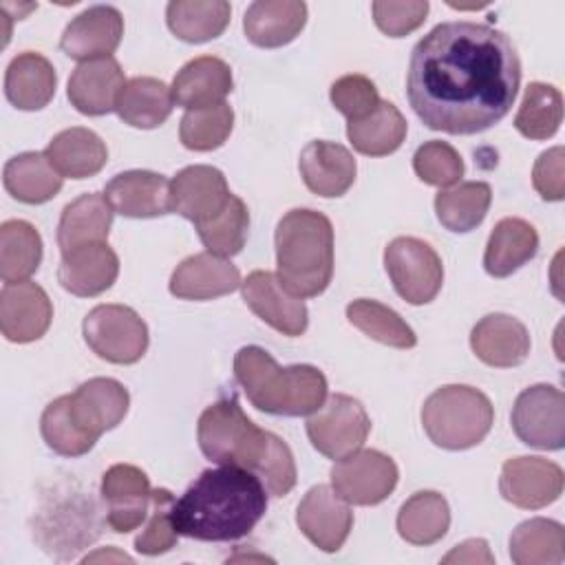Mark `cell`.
Masks as SVG:
<instances>
[{"label": "cell", "instance_id": "cell-1", "mask_svg": "<svg viewBox=\"0 0 565 565\" xmlns=\"http://www.w3.org/2000/svg\"><path fill=\"white\" fill-rule=\"evenodd\" d=\"M521 84L512 40L481 22H444L413 49L406 97L415 115L448 135H475L499 124Z\"/></svg>", "mask_w": 565, "mask_h": 565}, {"label": "cell", "instance_id": "cell-2", "mask_svg": "<svg viewBox=\"0 0 565 565\" xmlns=\"http://www.w3.org/2000/svg\"><path fill=\"white\" fill-rule=\"evenodd\" d=\"M267 510L263 481L245 468L203 470L174 501L172 521L181 536L196 541H236L249 534Z\"/></svg>", "mask_w": 565, "mask_h": 565}, {"label": "cell", "instance_id": "cell-3", "mask_svg": "<svg viewBox=\"0 0 565 565\" xmlns=\"http://www.w3.org/2000/svg\"><path fill=\"white\" fill-rule=\"evenodd\" d=\"M234 375L247 399L263 413L302 417L327 399V377L311 364L278 366L260 347H243L234 355Z\"/></svg>", "mask_w": 565, "mask_h": 565}, {"label": "cell", "instance_id": "cell-4", "mask_svg": "<svg viewBox=\"0 0 565 565\" xmlns=\"http://www.w3.org/2000/svg\"><path fill=\"white\" fill-rule=\"evenodd\" d=\"M280 285L296 298L320 296L333 276V225L316 210H289L276 225Z\"/></svg>", "mask_w": 565, "mask_h": 565}, {"label": "cell", "instance_id": "cell-5", "mask_svg": "<svg viewBox=\"0 0 565 565\" xmlns=\"http://www.w3.org/2000/svg\"><path fill=\"white\" fill-rule=\"evenodd\" d=\"M494 422V408L479 388L448 384L428 395L422 426L428 439L446 450H466L483 441Z\"/></svg>", "mask_w": 565, "mask_h": 565}, {"label": "cell", "instance_id": "cell-6", "mask_svg": "<svg viewBox=\"0 0 565 565\" xmlns=\"http://www.w3.org/2000/svg\"><path fill=\"white\" fill-rule=\"evenodd\" d=\"M196 439L210 461L238 466L256 475L271 448L274 433L258 428L236 399H218L201 413Z\"/></svg>", "mask_w": 565, "mask_h": 565}, {"label": "cell", "instance_id": "cell-7", "mask_svg": "<svg viewBox=\"0 0 565 565\" xmlns=\"http://www.w3.org/2000/svg\"><path fill=\"white\" fill-rule=\"evenodd\" d=\"M90 351L113 364H135L148 349V327L126 305H97L82 322Z\"/></svg>", "mask_w": 565, "mask_h": 565}, {"label": "cell", "instance_id": "cell-8", "mask_svg": "<svg viewBox=\"0 0 565 565\" xmlns=\"http://www.w3.org/2000/svg\"><path fill=\"white\" fill-rule=\"evenodd\" d=\"M384 267L397 296L411 305L430 302L444 282L439 254L413 236H397L386 245Z\"/></svg>", "mask_w": 565, "mask_h": 565}, {"label": "cell", "instance_id": "cell-9", "mask_svg": "<svg viewBox=\"0 0 565 565\" xmlns=\"http://www.w3.org/2000/svg\"><path fill=\"white\" fill-rule=\"evenodd\" d=\"M369 433L371 419L364 406L355 397L342 393L324 399V404L307 419L309 441L329 459H342L360 450Z\"/></svg>", "mask_w": 565, "mask_h": 565}, {"label": "cell", "instance_id": "cell-10", "mask_svg": "<svg viewBox=\"0 0 565 565\" xmlns=\"http://www.w3.org/2000/svg\"><path fill=\"white\" fill-rule=\"evenodd\" d=\"M510 419L516 437L532 448L561 450L565 446V395L552 384L521 391Z\"/></svg>", "mask_w": 565, "mask_h": 565}, {"label": "cell", "instance_id": "cell-11", "mask_svg": "<svg viewBox=\"0 0 565 565\" xmlns=\"http://www.w3.org/2000/svg\"><path fill=\"white\" fill-rule=\"evenodd\" d=\"M395 461L373 448H360L335 461L331 468V488L347 503L377 505L397 486Z\"/></svg>", "mask_w": 565, "mask_h": 565}, {"label": "cell", "instance_id": "cell-12", "mask_svg": "<svg viewBox=\"0 0 565 565\" xmlns=\"http://www.w3.org/2000/svg\"><path fill=\"white\" fill-rule=\"evenodd\" d=\"M563 468L543 457H514L501 468L499 492L523 510H539L554 503L563 492Z\"/></svg>", "mask_w": 565, "mask_h": 565}, {"label": "cell", "instance_id": "cell-13", "mask_svg": "<svg viewBox=\"0 0 565 565\" xmlns=\"http://www.w3.org/2000/svg\"><path fill=\"white\" fill-rule=\"evenodd\" d=\"M102 499L106 501V523L113 532L126 534L146 523L150 512V479L130 463H115L102 477Z\"/></svg>", "mask_w": 565, "mask_h": 565}, {"label": "cell", "instance_id": "cell-14", "mask_svg": "<svg viewBox=\"0 0 565 565\" xmlns=\"http://www.w3.org/2000/svg\"><path fill=\"white\" fill-rule=\"evenodd\" d=\"M245 305L269 327L280 331L282 335L296 338L302 335L309 322L307 305L302 298L291 296L278 280L276 274L267 269L252 271L241 282Z\"/></svg>", "mask_w": 565, "mask_h": 565}, {"label": "cell", "instance_id": "cell-15", "mask_svg": "<svg viewBox=\"0 0 565 565\" xmlns=\"http://www.w3.org/2000/svg\"><path fill=\"white\" fill-rule=\"evenodd\" d=\"M300 532L322 552H338L353 527L349 503L329 486H313L296 510Z\"/></svg>", "mask_w": 565, "mask_h": 565}, {"label": "cell", "instance_id": "cell-16", "mask_svg": "<svg viewBox=\"0 0 565 565\" xmlns=\"http://www.w3.org/2000/svg\"><path fill=\"white\" fill-rule=\"evenodd\" d=\"M53 320V305L46 291L31 282H4L0 291V329L9 342L40 340Z\"/></svg>", "mask_w": 565, "mask_h": 565}, {"label": "cell", "instance_id": "cell-17", "mask_svg": "<svg viewBox=\"0 0 565 565\" xmlns=\"http://www.w3.org/2000/svg\"><path fill=\"white\" fill-rule=\"evenodd\" d=\"M124 35V18L110 4H95L75 15L60 40V49L79 62L110 57Z\"/></svg>", "mask_w": 565, "mask_h": 565}, {"label": "cell", "instance_id": "cell-18", "mask_svg": "<svg viewBox=\"0 0 565 565\" xmlns=\"http://www.w3.org/2000/svg\"><path fill=\"white\" fill-rule=\"evenodd\" d=\"M128 404L126 386L113 377H93L68 395V411L75 424L95 439L126 417Z\"/></svg>", "mask_w": 565, "mask_h": 565}, {"label": "cell", "instance_id": "cell-19", "mask_svg": "<svg viewBox=\"0 0 565 565\" xmlns=\"http://www.w3.org/2000/svg\"><path fill=\"white\" fill-rule=\"evenodd\" d=\"M172 210L194 225L216 216L230 201L232 192L218 168L188 166L170 181Z\"/></svg>", "mask_w": 565, "mask_h": 565}, {"label": "cell", "instance_id": "cell-20", "mask_svg": "<svg viewBox=\"0 0 565 565\" xmlns=\"http://www.w3.org/2000/svg\"><path fill=\"white\" fill-rule=\"evenodd\" d=\"M110 207L128 218H154L172 210L170 181L150 170L119 172L104 190Z\"/></svg>", "mask_w": 565, "mask_h": 565}, {"label": "cell", "instance_id": "cell-21", "mask_svg": "<svg viewBox=\"0 0 565 565\" xmlns=\"http://www.w3.org/2000/svg\"><path fill=\"white\" fill-rule=\"evenodd\" d=\"M119 274V258L108 243H88L62 254L57 267L60 285L79 298L99 296L110 289Z\"/></svg>", "mask_w": 565, "mask_h": 565}, {"label": "cell", "instance_id": "cell-22", "mask_svg": "<svg viewBox=\"0 0 565 565\" xmlns=\"http://www.w3.org/2000/svg\"><path fill=\"white\" fill-rule=\"evenodd\" d=\"M241 271L227 258L203 252L188 256L170 276V294L181 300H212L241 287Z\"/></svg>", "mask_w": 565, "mask_h": 565}, {"label": "cell", "instance_id": "cell-23", "mask_svg": "<svg viewBox=\"0 0 565 565\" xmlns=\"http://www.w3.org/2000/svg\"><path fill=\"white\" fill-rule=\"evenodd\" d=\"M234 79L227 62L214 55H201L181 66L172 79V99L185 110H201L216 104L232 93Z\"/></svg>", "mask_w": 565, "mask_h": 565}, {"label": "cell", "instance_id": "cell-24", "mask_svg": "<svg viewBox=\"0 0 565 565\" xmlns=\"http://www.w3.org/2000/svg\"><path fill=\"white\" fill-rule=\"evenodd\" d=\"M126 79L119 62L110 57L82 62L68 79V102L90 117L106 115L117 108L119 93L124 90Z\"/></svg>", "mask_w": 565, "mask_h": 565}, {"label": "cell", "instance_id": "cell-25", "mask_svg": "<svg viewBox=\"0 0 565 565\" xmlns=\"http://www.w3.org/2000/svg\"><path fill=\"white\" fill-rule=\"evenodd\" d=\"M470 347L488 366L510 369L525 362L530 333L521 320L508 313H488L472 327Z\"/></svg>", "mask_w": 565, "mask_h": 565}, {"label": "cell", "instance_id": "cell-26", "mask_svg": "<svg viewBox=\"0 0 565 565\" xmlns=\"http://www.w3.org/2000/svg\"><path fill=\"white\" fill-rule=\"evenodd\" d=\"M300 177L305 185L324 199L342 196L355 181L353 154L333 141H311L302 148L298 159Z\"/></svg>", "mask_w": 565, "mask_h": 565}, {"label": "cell", "instance_id": "cell-27", "mask_svg": "<svg viewBox=\"0 0 565 565\" xmlns=\"http://www.w3.org/2000/svg\"><path fill=\"white\" fill-rule=\"evenodd\" d=\"M307 22V4L300 0H258L243 18L245 35L260 49H278L296 40Z\"/></svg>", "mask_w": 565, "mask_h": 565}, {"label": "cell", "instance_id": "cell-28", "mask_svg": "<svg viewBox=\"0 0 565 565\" xmlns=\"http://www.w3.org/2000/svg\"><path fill=\"white\" fill-rule=\"evenodd\" d=\"M57 86V75L53 64L33 51L15 55L4 73V95L20 110L44 108Z\"/></svg>", "mask_w": 565, "mask_h": 565}, {"label": "cell", "instance_id": "cell-29", "mask_svg": "<svg viewBox=\"0 0 565 565\" xmlns=\"http://www.w3.org/2000/svg\"><path fill=\"white\" fill-rule=\"evenodd\" d=\"M539 252V234L532 223L508 216L501 218L490 232L483 267L494 278H505L532 260Z\"/></svg>", "mask_w": 565, "mask_h": 565}, {"label": "cell", "instance_id": "cell-30", "mask_svg": "<svg viewBox=\"0 0 565 565\" xmlns=\"http://www.w3.org/2000/svg\"><path fill=\"white\" fill-rule=\"evenodd\" d=\"M115 210L106 201L104 194L88 192L71 201L57 223V245L62 254L88 245V243H106Z\"/></svg>", "mask_w": 565, "mask_h": 565}, {"label": "cell", "instance_id": "cell-31", "mask_svg": "<svg viewBox=\"0 0 565 565\" xmlns=\"http://www.w3.org/2000/svg\"><path fill=\"white\" fill-rule=\"evenodd\" d=\"M46 157L51 166L68 179H86L97 174L106 161H108V150L106 143L99 139L88 128L75 126L57 132L49 146H46Z\"/></svg>", "mask_w": 565, "mask_h": 565}, {"label": "cell", "instance_id": "cell-32", "mask_svg": "<svg viewBox=\"0 0 565 565\" xmlns=\"http://www.w3.org/2000/svg\"><path fill=\"white\" fill-rule=\"evenodd\" d=\"M62 174L51 166L46 152H22L7 161L2 170L4 190L29 205L51 201L62 190Z\"/></svg>", "mask_w": 565, "mask_h": 565}, {"label": "cell", "instance_id": "cell-33", "mask_svg": "<svg viewBox=\"0 0 565 565\" xmlns=\"http://www.w3.org/2000/svg\"><path fill=\"white\" fill-rule=\"evenodd\" d=\"M408 124L391 102H380L373 113L347 124L351 146L366 157H384L395 152L406 139Z\"/></svg>", "mask_w": 565, "mask_h": 565}, {"label": "cell", "instance_id": "cell-34", "mask_svg": "<svg viewBox=\"0 0 565 565\" xmlns=\"http://www.w3.org/2000/svg\"><path fill=\"white\" fill-rule=\"evenodd\" d=\"M450 527L448 501L435 490L415 492L397 512V532L406 543L433 545Z\"/></svg>", "mask_w": 565, "mask_h": 565}, {"label": "cell", "instance_id": "cell-35", "mask_svg": "<svg viewBox=\"0 0 565 565\" xmlns=\"http://www.w3.org/2000/svg\"><path fill=\"white\" fill-rule=\"evenodd\" d=\"M172 90L157 77H132L117 99V115L132 128H157L172 113Z\"/></svg>", "mask_w": 565, "mask_h": 565}, {"label": "cell", "instance_id": "cell-36", "mask_svg": "<svg viewBox=\"0 0 565 565\" xmlns=\"http://www.w3.org/2000/svg\"><path fill=\"white\" fill-rule=\"evenodd\" d=\"M230 2L225 0H174L166 9L170 31L190 44L218 38L230 24Z\"/></svg>", "mask_w": 565, "mask_h": 565}, {"label": "cell", "instance_id": "cell-37", "mask_svg": "<svg viewBox=\"0 0 565 565\" xmlns=\"http://www.w3.org/2000/svg\"><path fill=\"white\" fill-rule=\"evenodd\" d=\"M510 556L516 565H561L565 561V530L552 519H530L510 536Z\"/></svg>", "mask_w": 565, "mask_h": 565}, {"label": "cell", "instance_id": "cell-38", "mask_svg": "<svg viewBox=\"0 0 565 565\" xmlns=\"http://www.w3.org/2000/svg\"><path fill=\"white\" fill-rule=\"evenodd\" d=\"M492 190L483 181H463L455 188L439 190L435 196V214L439 223L457 234L470 232L488 214Z\"/></svg>", "mask_w": 565, "mask_h": 565}, {"label": "cell", "instance_id": "cell-39", "mask_svg": "<svg viewBox=\"0 0 565 565\" xmlns=\"http://www.w3.org/2000/svg\"><path fill=\"white\" fill-rule=\"evenodd\" d=\"M42 260L40 232L20 218L0 227V276L4 282H22L38 271Z\"/></svg>", "mask_w": 565, "mask_h": 565}, {"label": "cell", "instance_id": "cell-40", "mask_svg": "<svg viewBox=\"0 0 565 565\" xmlns=\"http://www.w3.org/2000/svg\"><path fill=\"white\" fill-rule=\"evenodd\" d=\"M563 121V95L545 82H530L519 104L514 128L527 139H550Z\"/></svg>", "mask_w": 565, "mask_h": 565}, {"label": "cell", "instance_id": "cell-41", "mask_svg": "<svg viewBox=\"0 0 565 565\" xmlns=\"http://www.w3.org/2000/svg\"><path fill=\"white\" fill-rule=\"evenodd\" d=\"M347 318L364 335H369L386 347L411 349L417 344V335L406 324V320L397 311H393L391 307H386L377 300H369V298L353 300L347 307Z\"/></svg>", "mask_w": 565, "mask_h": 565}, {"label": "cell", "instance_id": "cell-42", "mask_svg": "<svg viewBox=\"0 0 565 565\" xmlns=\"http://www.w3.org/2000/svg\"><path fill=\"white\" fill-rule=\"evenodd\" d=\"M196 232L210 254H216L223 258L238 254L249 232L247 205L243 203V199L232 194L227 205L216 216L196 225Z\"/></svg>", "mask_w": 565, "mask_h": 565}, {"label": "cell", "instance_id": "cell-43", "mask_svg": "<svg viewBox=\"0 0 565 565\" xmlns=\"http://www.w3.org/2000/svg\"><path fill=\"white\" fill-rule=\"evenodd\" d=\"M234 128L230 104H216L201 110H185L179 124V139L188 150L207 152L221 148Z\"/></svg>", "mask_w": 565, "mask_h": 565}, {"label": "cell", "instance_id": "cell-44", "mask_svg": "<svg viewBox=\"0 0 565 565\" xmlns=\"http://www.w3.org/2000/svg\"><path fill=\"white\" fill-rule=\"evenodd\" d=\"M42 439L51 450L64 457H79L86 455L95 446V437L86 435L73 419L68 411V395L53 399L40 419Z\"/></svg>", "mask_w": 565, "mask_h": 565}, {"label": "cell", "instance_id": "cell-45", "mask_svg": "<svg viewBox=\"0 0 565 565\" xmlns=\"http://www.w3.org/2000/svg\"><path fill=\"white\" fill-rule=\"evenodd\" d=\"M172 505H174V497L170 490H166V488L152 490L146 525L139 532V536L135 539V550L139 554L157 556L177 545L179 532L172 521Z\"/></svg>", "mask_w": 565, "mask_h": 565}, {"label": "cell", "instance_id": "cell-46", "mask_svg": "<svg viewBox=\"0 0 565 565\" xmlns=\"http://www.w3.org/2000/svg\"><path fill=\"white\" fill-rule=\"evenodd\" d=\"M413 170L424 183L448 188L463 177V161L450 143L433 139L415 150Z\"/></svg>", "mask_w": 565, "mask_h": 565}, {"label": "cell", "instance_id": "cell-47", "mask_svg": "<svg viewBox=\"0 0 565 565\" xmlns=\"http://www.w3.org/2000/svg\"><path fill=\"white\" fill-rule=\"evenodd\" d=\"M331 104L349 119V121H355V119H362L366 117L369 113H373L377 108V104L382 102L380 95H377V88L375 84L364 77V75H358V73H351V75H342L340 79H335L331 84Z\"/></svg>", "mask_w": 565, "mask_h": 565}, {"label": "cell", "instance_id": "cell-48", "mask_svg": "<svg viewBox=\"0 0 565 565\" xmlns=\"http://www.w3.org/2000/svg\"><path fill=\"white\" fill-rule=\"evenodd\" d=\"M428 7L430 4L426 0H377L371 4V11L382 33H386L388 38H404L424 24Z\"/></svg>", "mask_w": 565, "mask_h": 565}, {"label": "cell", "instance_id": "cell-49", "mask_svg": "<svg viewBox=\"0 0 565 565\" xmlns=\"http://www.w3.org/2000/svg\"><path fill=\"white\" fill-rule=\"evenodd\" d=\"M565 150L554 146L539 154L532 168V185L545 201H563L565 196V177H563Z\"/></svg>", "mask_w": 565, "mask_h": 565}, {"label": "cell", "instance_id": "cell-50", "mask_svg": "<svg viewBox=\"0 0 565 565\" xmlns=\"http://www.w3.org/2000/svg\"><path fill=\"white\" fill-rule=\"evenodd\" d=\"M444 563H494L483 539H468L444 556Z\"/></svg>", "mask_w": 565, "mask_h": 565}, {"label": "cell", "instance_id": "cell-51", "mask_svg": "<svg viewBox=\"0 0 565 565\" xmlns=\"http://www.w3.org/2000/svg\"><path fill=\"white\" fill-rule=\"evenodd\" d=\"M97 558H106V561H108V558H117V561H126V563H130V561H132L130 556H126V554H119V552H113V554H110V552H99V554L86 556L84 561H97Z\"/></svg>", "mask_w": 565, "mask_h": 565}]
</instances>
